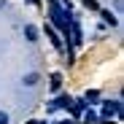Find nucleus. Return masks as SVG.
<instances>
[{
  "mask_svg": "<svg viewBox=\"0 0 124 124\" xmlns=\"http://www.w3.org/2000/svg\"><path fill=\"white\" fill-rule=\"evenodd\" d=\"M24 35H27V40H38V30H35L32 24H27V27H24Z\"/></svg>",
  "mask_w": 124,
  "mask_h": 124,
  "instance_id": "obj_1",
  "label": "nucleus"
},
{
  "mask_svg": "<svg viewBox=\"0 0 124 124\" xmlns=\"http://www.w3.org/2000/svg\"><path fill=\"white\" fill-rule=\"evenodd\" d=\"M35 84H38V73H30L24 78V86H35Z\"/></svg>",
  "mask_w": 124,
  "mask_h": 124,
  "instance_id": "obj_2",
  "label": "nucleus"
},
{
  "mask_svg": "<svg viewBox=\"0 0 124 124\" xmlns=\"http://www.w3.org/2000/svg\"><path fill=\"white\" fill-rule=\"evenodd\" d=\"M59 86H62V76L54 73V76H51V89H59Z\"/></svg>",
  "mask_w": 124,
  "mask_h": 124,
  "instance_id": "obj_3",
  "label": "nucleus"
},
{
  "mask_svg": "<svg viewBox=\"0 0 124 124\" xmlns=\"http://www.w3.org/2000/svg\"><path fill=\"white\" fill-rule=\"evenodd\" d=\"M102 19H105V22H108V24H116V16H113L111 11H102Z\"/></svg>",
  "mask_w": 124,
  "mask_h": 124,
  "instance_id": "obj_4",
  "label": "nucleus"
},
{
  "mask_svg": "<svg viewBox=\"0 0 124 124\" xmlns=\"http://www.w3.org/2000/svg\"><path fill=\"white\" fill-rule=\"evenodd\" d=\"M46 35H49V38H51V43H54V46H59V38H57V35H54V30H51V27H46Z\"/></svg>",
  "mask_w": 124,
  "mask_h": 124,
  "instance_id": "obj_5",
  "label": "nucleus"
},
{
  "mask_svg": "<svg viewBox=\"0 0 124 124\" xmlns=\"http://www.w3.org/2000/svg\"><path fill=\"white\" fill-rule=\"evenodd\" d=\"M84 6H86L89 11H97V8H100V6H97V0H84Z\"/></svg>",
  "mask_w": 124,
  "mask_h": 124,
  "instance_id": "obj_6",
  "label": "nucleus"
},
{
  "mask_svg": "<svg viewBox=\"0 0 124 124\" xmlns=\"http://www.w3.org/2000/svg\"><path fill=\"white\" fill-rule=\"evenodd\" d=\"M0 124H8V116H6L3 111H0Z\"/></svg>",
  "mask_w": 124,
  "mask_h": 124,
  "instance_id": "obj_7",
  "label": "nucleus"
},
{
  "mask_svg": "<svg viewBox=\"0 0 124 124\" xmlns=\"http://www.w3.org/2000/svg\"><path fill=\"white\" fill-rule=\"evenodd\" d=\"M30 3H38V0H30Z\"/></svg>",
  "mask_w": 124,
  "mask_h": 124,
  "instance_id": "obj_8",
  "label": "nucleus"
}]
</instances>
